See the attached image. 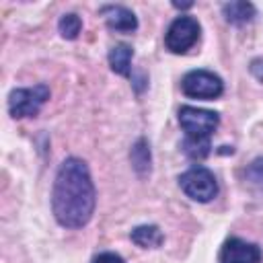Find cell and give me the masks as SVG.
<instances>
[{"instance_id":"obj_9","label":"cell","mask_w":263,"mask_h":263,"mask_svg":"<svg viewBox=\"0 0 263 263\" xmlns=\"http://www.w3.org/2000/svg\"><path fill=\"white\" fill-rule=\"evenodd\" d=\"M129 238H132L138 247H142V249H156V247H160V245H162V240H164V236H162L160 228H158V226H154V224L136 226V228L132 230Z\"/></svg>"},{"instance_id":"obj_11","label":"cell","mask_w":263,"mask_h":263,"mask_svg":"<svg viewBox=\"0 0 263 263\" xmlns=\"http://www.w3.org/2000/svg\"><path fill=\"white\" fill-rule=\"evenodd\" d=\"M222 12L228 23L232 25H242L255 16V6L251 2H226L222 6Z\"/></svg>"},{"instance_id":"obj_5","label":"cell","mask_w":263,"mask_h":263,"mask_svg":"<svg viewBox=\"0 0 263 263\" xmlns=\"http://www.w3.org/2000/svg\"><path fill=\"white\" fill-rule=\"evenodd\" d=\"M199 23L193 16H179L171 23L164 35V45L173 53H185L199 39Z\"/></svg>"},{"instance_id":"obj_3","label":"cell","mask_w":263,"mask_h":263,"mask_svg":"<svg viewBox=\"0 0 263 263\" xmlns=\"http://www.w3.org/2000/svg\"><path fill=\"white\" fill-rule=\"evenodd\" d=\"M47 99H49V88L45 84H35L31 88H14L8 97V111L14 119L33 117L39 113V109Z\"/></svg>"},{"instance_id":"obj_10","label":"cell","mask_w":263,"mask_h":263,"mask_svg":"<svg viewBox=\"0 0 263 263\" xmlns=\"http://www.w3.org/2000/svg\"><path fill=\"white\" fill-rule=\"evenodd\" d=\"M132 58H134V51L127 43H117L111 47L109 51V66L115 74H121V76H129V68H132Z\"/></svg>"},{"instance_id":"obj_1","label":"cell","mask_w":263,"mask_h":263,"mask_svg":"<svg viewBox=\"0 0 263 263\" xmlns=\"http://www.w3.org/2000/svg\"><path fill=\"white\" fill-rule=\"evenodd\" d=\"M51 210L66 228H82L95 212V185L84 160L66 158L55 175L51 191Z\"/></svg>"},{"instance_id":"obj_7","label":"cell","mask_w":263,"mask_h":263,"mask_svg":"<svg viewBox=\"0 0 263 263\" xmlns=\"http://www.w3.org/2000/svg\"><path fill=\"white\" fill-rule=\"evenodd\" d=\"M220 263H261V249L242 238H228L218 255Z\"/></svg>"},{"instance_id":"obj_2","label":"cell","mask_w":263,"mask_h":263,"mask_svg":"<svg viewBox=\"0 0 263 263\" xmlns=\"http://www.w3.org/2000/svg\"><path fill=\"white\" fill-rule=\"evenodd\" d=\"M179 185L187 197H191L193 201H201V203L214 199L218 193L216 177L205 166H191L189 171H185L179 177Z\"/></svg>"},{"instance_id":"obj_8","label":"cell","mask_w":263,"mask_h":263,"mask_svg":"<svg viewBox=\"0 0 263 263\" xmlns=\"http://www.w3.org/2000/svg\"><path fill=\"white\" fill-rule=\"evenodd\" d=\"M101 12L105 14L107 25H109L111 29H115V31L132 33V31H136V27H138L136 14H134L129 8H125V6H113V4H111V6H103Z\"/></svg>"},{"instance_id":"obj_12","label":"cell","mask_w":263,"mask_h":263,"mask_svg":"<svg viewBox=\"0 0 263 263\" xmlns=\"http://www.w3.org/2000/svg\"><path fill=\"white\" fill-rule=\"evenodd\" d=\"M210 138H185L183 140V152L193 158V160H201L210 154Z\"/></svg>"},{"instance_id":"obj_16","label":"cell","mask_w":263,"mask_h":263,"mask_svg":"<svg viewBox=\"0 0 263 263\" xmlns=\"http://www.w3.org/2000/svg\"><path fill=\"white\" fill-rule=\"evenodd\" d=\"M92 263H125V261L115 253H101L92 259Z\"/></svg>"},{"instance_id":"obj_13","label":"cell","mask_w":263,"mask_h":263,"mask_svg":"<svg viewBox=\"0 0 263 263\" xmlns=\"http://www.w3.org/2000/svg\"><path fill=\"white\" fill-rule=\"evenodd\" d=\"M132 164L140 175L150 173V150L146 140H138L136 146L132 148Z\"/></svg>"},{"instance_id":"obj_14","label":"cell","mask_w":263,"mask_h":263,"mask_svg":"<svg viewBox=\"0 0 263 263\" xmlns=\"http://www.w3.org/2000/svg\"><path fill=\"white\" fill-rule=\"evenodd\" d=\"M58 29H60V33H62L64 39H76L78 33H80V29H82V21L74 12H68V14H64L60 18Z\"/></svg>"},{"instance_id":"obj_15","label":"cell","mask_w":263,"mask_h":263,"mask_svg":"<svg viewBox=\"0 0 263 263\" xmlns=\"http://www.w3.org/2000/svg\"><path fill=\"white\" fill-rule=\"evenodd\" d=\"M245 175H247V179H249L255 187L263 189V158L255 160V162L245 171Z\"/></svg>"},{"instance_id":"obj_6","label":"cell","mask_w":263,"mask_h":263,"mask_svg":"<svg viewBox=\"0 0 263 263\" xmlns=\"http://www.w3.org/2000/svg\"><path fill=\"white\" fill-rule=\"evenodd\" d=\"M179 123L189 138H210L212 132L218 127L220 117L214 111L185 105L179 109Z\"/></svg>"},{"instance_id":"obj_4","label":"cell","mask_w":263,"mask_h":263,"mask_svg":"<svg viewBox=\"0 0 263 263\" xmlns=\"http://www.w3.org/2000/svg\"><path fill=\"white\" fill-rule=\"evenodd\" d=\"M181 88L191 99H216L222 95V78L208 70H191L183 76Z\"/></svg>"}]
</instances>
